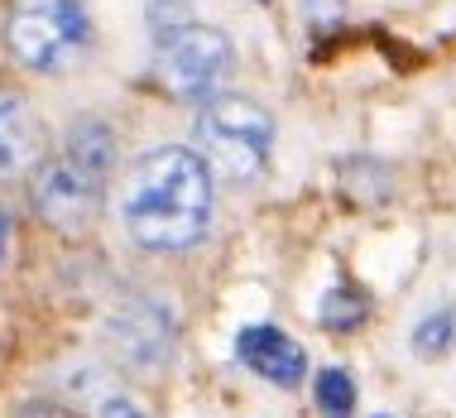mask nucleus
<instances>
[{
  "label": "nucleus",
  "instance_id": "f257e3e1",
  "mask_svg": "<svg viewBox=\"0 0 456 418\" xmlns=\"http://www.w3.org/2000/svg\"><path fill=\"white\" fill-rule=\"evenodd\" d=\"M216 174L192 144H159L126 168L120 226L144 255H188L212 231Z\"/></svg>",
  "mask_w": 456,
  "mask_h": 418
},
{
  "label": "nucleus",
  "instance_id": "f03ea898",
  "mask_svg": "<svg viewBox=\"0 0 456 418\" xmlns=\"http://www.w3.org/2000/svg\"><path fill=\"white\" fill-rule=\"evenodd\" d=\"M120 164V140L106 116H77L58 135L53 150L29 168L24 188L29 207L58 236H87L102 226L106 202H110V178Z\"/></svg>",
  "mask_w": 456,
  "mask_h": 418
},
{
  "label": "nucleus",
  "instance_id": "7ed1b4c3",
  "mask_svg": "<svg viewBox=\"0 0 456 418\" xmlns=\"http://www.w3.org/2000/svg\"><path fill=\"white\" fill-rule=\"evenodd\" d=\"M96 24L87 0H5L0 48L29 78H63L92 53Z\"/></svg>",
  "mask_w": 456,
  "mask_h": 418
},
{
  "label": "nucleus",
  "instance_id": "20e7f679",
  "mask_svg": "<svg viewBox=\"0 0 456 418\" xmlns=\"http://www.w3.org/2000/svg\"><path fill=\"white\" fill-rule=\"evenodd\" d=\"M197 150L212 164L216 178H226L231 188H250L269 174L274 159V111L245 92H221L216 102L197 106L192 120Z\"/></svg>",
  "mask_w": 456,
  "mask_h": 418
},
{
  "label": "nucleus",
  "instance_id": "39448f33",
  "mask_svg": "<svg viewBox=\"0 0 456 418\" xmlns=\"http://www.w3.org/2000/svg\"><path fill=\"white\" fill-rule=\"evenodd\" d=\"M154 48H159L154 72L174 102L207 106L221 92H231V78H236V39L226 29H216V24H183V29L154 39Z\"/></svg>",
  "mask_w": 456,
  "mask_h": 418
},
{
  "label": "nucleus",
  "instance_id": "423d86ee",
  "mask_svg": "<svg viewBox=\"0 0 456 418\" xmlns=\"http://www.w3.org/2000/svg\"><path fill=\"white\" fill-rule=\"evenodd\" d=\"M102 337L126 371H140V375L164 371L178 356V313L154 293H130L106 313Z\"/></svg>",
  "mask_w": 456,
  "mask_h": 418
},
{
  "label": "nucleus",
  "instance_id": "0eeeda50",
  "mask_svg": "<svg viewBox=\"0 0 456 418\" xmlns=\"http://www.w3.org/2000/svg\"><path fill=\"white\" fill-rule=\"evenodd\" d=\"M236 361L250 375L269 380L279 389H298L307 375V351L274 323H250L236 332Z\"/></svg>",
  "mask_w": 456,
  "mask_h": 418
},
{
  "label": "nucleus",
  "instance_id": "6e6552de",
  "mask_svg": "<svg viewBox=\"0 0 456 418\" xmlns=\"http://www.w3.org/2000/svg\"><path fill=\"white\" fill-rule=\"evenodd\" d=\"M44 120L15 87H0V183L29 178V168L44 159Z\"/></svg>",
  "mask_w": 456,
  "mask_h": 418
},
{
  "label": "nucleus",
  "instance_id": "1a4fd4ad",
  "mask_svg": "<svg viewBox=\"0 0 456 418\" xmlns=\"http://www.w3.org/2000/svg\"><path fill=\"white\" fill-rule=\"evenodd\" d=\"M313 404L322 418H351L355 404H361V389H355L351 371H341V365H327V371H317L313 380Z\"/></svg>",
  "mask_w": 456,
  "mask_h": 418
},
{
  "label": "nucleus",
  "instance_id": "9d476101",
  "mask_svg": "<svg viewBox=\"0 0 456 418\" xmlns=\"http://www.w3.org/2000/svg\"><path fill=\"white\" fill-rule=\"evenodd\" d=\"M365 317H370V299L355 284H331L322 308H317V323L327 332H355Z\"/></svg>",
  "mask_w": 456,
  "mask_h": 418
},
{
  "label": "nucleus",
  "instance_id": "9b49d317",
  "mask_svg": "<svg viewBox=\"0 0 456 418\" xmlns=\"http://www.w3.org/2000/svg\"><path fill=\"white\" fill-rule=\"evenodd\" d=\"M413 351L418 356H428V361H437V356H447L456 347V308H437V313H428L423 323L413 327Z\"/></svg>",
  "mask_w": 456,
  "mask_h": 418
},
{
  "label": "nucleus",
  "instance_id": "f8f14e48",
  "mask_svg": "<svg viewBox=\"0 0 456 418\" xmlns=\"http://www.w3.org/2000/svg\"><path fill=\"white\" fill-rule=\"evenodd\" d=\"M10 418H82V414L63 399H20Z\"/></svg>",
  "mask_w": 456,
  "mask_h": 418
},
{
  "label": "nucleus",
  "instance_id": "ddd939ff",
  "mask_svg": "<svg viewBox=\"0 0 456 418\" xmlns=\"http://www.w3.org/2000/svg\"><path fill=\"white\" fill-rule=\"evenodd\" d=\"M96 418H150V414H144L134 399H126V395H102L96 399Z\"/></svg>",
  "mask_w": 456,
  "mask_h": 418
},
{
  "label": "nucleus",
  "instance_id": "4468645a",
  "mask_svg": "<svg viewBox=\"0 0 456 418\" xmlns=\"http://www.w3.org/2000/svg\"><path fill=\"white\" fill-rule=\"evenodd\" d=\"M346 5H351V0H303V10H307V20H313V24H341Z\"/></svg>",
  "mask_w": 456,
  "mask_h": 418
},
{
  "label": "nucleus",
  "instance_id": "2eb2a0df",
  "mask_svg": "<svg viewBox=\"0 0 456 418\" xmlns=\"http://www.w3.org/2000/svg\"><path fill=\"white\" fill-rule=\"evenodd\" d=\"M10 245H15V212H10V202L0 198V269L10 260Z\"/></svg>",
  "mask_w": 456,
  "mask_h": 418
},
{
  "label": "nucleus",
  "instance_id": "dca6fc26",
  "mask_svg": "<svg viewBox=\"0 0 456 418\" xmlns=\"http://www.w3.org/2000/svg\"><path fill=\"white\" fill-rule=\"evenodd\" d=\"M375 418H394V414H375Z\"/></svg>",
  "mask_w": 456,
  "mask_h": 418
},
{
  "label": "nucleus",
  "instance_id": "f3484780",
  "mask_svg": "<svg viewBox=\"0 0 456 418\" xmlns=\"http://www.w3.org/2000/svg\"><path fill=\"white\" fill-rule=\"evenodd\" d=\"M255 5H269V0H255Z\"/></svg>",
  "mask_w": 456,
  "mask_h": 418
}]
</instances>
